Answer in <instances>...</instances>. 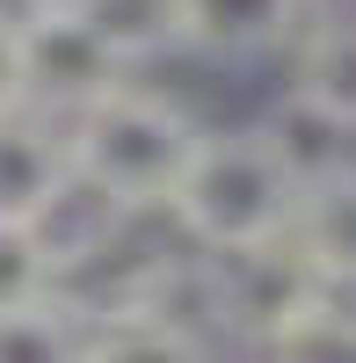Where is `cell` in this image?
Segmentation results:
<instances>
[{
    "mask_svg": "<svg viewBox=\"0 0 356 363\" xmlns=\"http://www.w3.org/2000/svg\"><path fill=\"white\" fill-rule=\"evenodd\" d=\"M269 356H349L356 363V306H342L335 284H328L306 313H291L269 335Z\"/></svg>",
    "mask_w": 356,
    "mask_h": 363,
    "instance_id": "8fae6325",
    "label": "cell"
},
{
    "mask_svg": "<svg viewBox=\"0 0 356 363\" xmlns=\"http://www.w3.org/2000/svg\"><path fill=\"white\" fill-rule=\"evenodd\" d=\"M291 109L328 131H356V15H320L291 51Z\"/></svg>",
    "mask_w": 356,
    "mask_h": 363,
    "instance_id": "8992f818",
    "label": "cell"
},
{
    "mask_svg": "<svg viewBox=\"0 0 356 363\" xmlns=\"http://www.w3.org/2000/svg\"><path fill=\"white\" fill-rule=\"evenodd\" d=\"M328 291V277L313 269V255L299 247V233L262 240V247H233L211 255V298H218V335H247L255 349H269V335L306 313Z\"/></svg>",
    "mask_w": 356,
    "mask_h": 363,
    "instance_id": "277c9868",
    "label": "cell"
},
{
    "mask_svg": "<svg viewBox=\"0 0 356 363\" xmlns=\"http://www.w3.org/2000/svg\"><path fill=\"white\" fill-rule=\"evenodd\" d=\"M196 145H204V131L189 124V109L153 95V87H138V80L109 87L95 109L73 116L80 174L95 189H109L124 211H167L189 160H196Z\"/></svg>",
    "mask_w": 356,
    "mask_h": 363,
    "instance_id": "7a4b0ae2",
    "label": "cell"
},
{
    "mask_svg": "<svg viewBox=\"0 0 356 363\" xmlns=\"http://www.w3.org/2000/svg\"><path fill=\"white\" fill-rule=\"evenodd\" d=\"M80 298L51 291V298H29V306H8L0 313V363H58L73 356L80 363Z\"/></svg>",
    "mask_w": 356,
    "mask_h": 363,
    "instance_id": "9c48e42d",
    "label": "cell"
},
{
    "mask_svg": "<svg viewBox=\"0 0 356 363\" xmlns=\"http://www.w3.org/2000/svg\"><path fill=\"white\" fill-rule=\"evenodd\" d=\"M29 109V51H22V15H0V116Z\"/></svg>",
    "mask_w": 356,
    "mask_h": 363,
    "instance_id": "7c38bea8",
    "label": "cell"
},
{
    "mask_svg": "<svg viewBox=\"0 0 356 363\" xmlns=\"http://www.w3.org/2000/svg\"><path fill=\"white\" fill-rule=\"evenodd\" d=\"M51 291H66V262H58L51 233L29 218H0V313L51 298Z\"/></svg>",
    "mask_w": 356,
    "mask_h": 363,
    "instance_id": "30bf717a",
    "label": "cell"
},
{
    "mask_svg": "<svg viewBox=\"0 0 356 363\" xmlns=\"http://www.w3.org/2000/svg\"><path fill=\"white\" fill-rule=\"evenodd\" d=\"M306 189H313V160L284 131H204L167 218L204 255H233L299 233Z\"/></svg>",
    "mask_w": 356,
    "mask_h": 363,
    "instance_id": "6da1fadb",
    "label": "cell"
},
{
    "mask_svg": "<svg viewBox=\"0 0 356 363\" xmlns=\"http://www.w3.org/2000/svg\"><path fill=\"white\" fill-rule=\"evenodd\" d=\"M299 247L335 291H356V167H328L306 189L299 211Z\"/></svg>",
    "mask_w": 356,
    "mask_h": 363,
    "instance_id": "ba28073f",
    "label": "cell"
},
{
    "mask_svg": "<svg viewBox=\"0 0 356 363\" xmlns=\"http://www.w3.org/2000/svg\"><path fill=\"white\" fill-rule=\"evenodd\" d=\"M0 8H8V0H0ZM15 8H22V0H15Z\"/></svg>",
    "mask_w": 356,
    "mask_h": 363,
    "instance_id": "4fadbf2b",
    "label": "cell"
},
{
    "mask_svg": "<svg viewBox=\"0 0 356 363\" xmlns=\"http://www.w3.org/2000/svg\"><path fill=\"white\" fill-rule=\"evenodd\" d=\"M22 51H29V102L51 116L95 109L109 87L131 80V58L116 51L95 22H87L80 0H22Z\"/></svg>",
    "mask_w": 356,
    "mask_h": 363,
    "instance_id": "3957f363",
    "label": "cell"
},
{
    "mask_svg": "<svg viewBox=\"0 0 356 363\" xmlns=\"http://www.w3.org/2000/svg\"><path fill=\"white\" fill-rule=\"evenodd\" d=\"M306 0H182V37L196 58H262L299 37Z\"/></svg>",
    "mask_w": 356,
    "mask_h": 363,
    "instance_id": "52a82bcc",
    "label": "cell"
},
{
    "mask_svg": "<svg viewBox=\"0 0 356 363\" xmlns=\"http://www.w3.org/2000/svg\"><path fill=\"white\" fill-rule=\"evenodd\" d=\"M73 124L66 116H51V109H15V116H0V218H29V225H44L58 196L73 189Z\"/></svg>",
    "mask_w": 356,
    "mask_h": 363,
    "instance_id": "5b68a950",
    "label": "cell"
}]
</instances>
